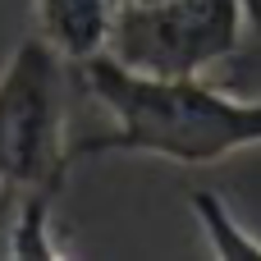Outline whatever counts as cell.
Segmentation results:
<instances>
[{
    "label": "cell",
    "mask_w": 261,
    "mask_h": 261,
    "mask_svg": "<svg viewBox=\"0 0 261 261\" xmlns=\"http://www.w3.org/2000/svg\"><path fill=\"white\" fill-rule=\"evenodd\" d=\"M73 73L87 87V96L110 115L106 133L73 142V161L124 151L197 170L261 147V92L206 83V73H142L110 60L106 50L73 64Z\"/></svg>",
    "instance_id": "cell-1"
},
{
    "label": "cell",
    "mask_w": 261,
    "mask_h": 261,
    "mask_svg": "<svg viewBox=\"0 0 261 261\" xmlns=\"http://www.w3.org/2000/svg\"><path fill=\"white\" fill-rule=\"evenodd\" d=\"M69 69L46 37H23L0 69V257H69L55 229V202L73 170Z\"/></svg>",
    "instance_id": "cell-2"
},
{
    "label": "cell",
    "mask_w": 261,
    "mask_h": 261,
    "mask_svg": "<svg viewBox=\"0 0 261 261\" xmlns=\"http://www.w3.org/2000/svg\"><path fill=\"white\" fill-rule=\"evenodd\" d=\"M248 41V0H151L119 5L106 55L165 78L229 64Z\"/></svg>",
    "instance_id": "cell-3"
},
{
    "label": "cell",
    "mask_w": 261,
    "mask_h": 261,
    "mask_svg": "<svg viewBox=\"0 0 261 261\" xmlns=\"http://www.w3.org/2000/svg\"><path fill=\"white\" fill-rule=\"evenodd\" d=\"M37 37H46L69 64H83L110 46L119 0H32Z\"/></svg>",
    "instance_id": "cell-4"
},
{
    "label": "cell",
    "mask_w": 261,
    "mask_h": 261,
    "mask_svg": "<svg viewBox=\"0 0 261 261\" xmlns=\"http://www.w3.org/2000/svg\"><path fill=\"white\" fill-rule=\"evenodd\" d=\"M188 206H193V216H197V225H202L211 252L220 261H261V239L211 193V188H197V193L188 197Z\"/></svg>",
    "instance_id": "cell-5"
},
{
    "label": "cell",
    "mask_w": 261,
    "mask_h": 261,
    "mask_svg": "<svg viewBox=\"0 0 261 261\" xmlns=\"http://www.w3.org/2000/svg\"><path fill=\"white\" fill-rule=\"evenodd\" d=\"M248 28H257L261 37V0H248Z\"/></svg>",
    "instance_id": "cell-6"
},
{
    "label": "cell",
    "mask_w": 261,
    "mask_h": 261,
    "mask_svg": "<svg viewBox=\"0 0 261 261\" xmlns=\"http://www.w3.org/2000/svg\"><path fill=\"white\" fill-rule=\"evenodd\" d=\"M119 5H151V0H119Z\"/></svg>",
    "instance_id": "cell-7"
}]
</instances>
